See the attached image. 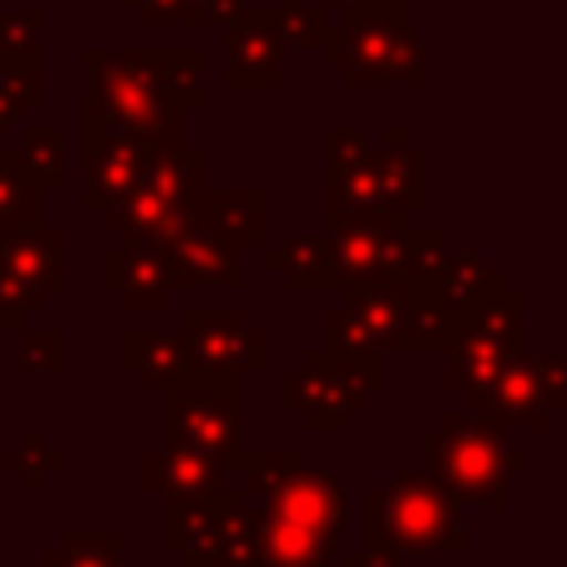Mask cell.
Segmentation results:
<instances>
[{
	"instance_id": "6da1fadb",
	"label": "cell",
	"mask_w": 567,
	"mask_h": 567,
	"mask_svg": "<svg viewBox=\"0 0 567 567\" xmlns=\"http://www.w3.org/2000/svg\"><path fill=\"white\" fill-rule=\"evenodd\" d=\"M84 124L120 128L133 137H146L159 151L186 146V111L173 106L164 71L168 49H124L102 53L97 44L84 49Z\"/></svg>"
},
{
	"instance_id": "7a4b0ae2",
	"label": "cell",
	"mask_w": 567,
	"mask_h": 567,
	"mask_svg": "<svg viewBox=\"0 0 567 567\" xmlns=\"http://www.w3.org/2000/svg\"><path fill=\"white\" fill-rule=\"evenodd\" d=\"M439 270L403 266L399 275L377 279L368 288H341V306L363 323L381 354L443 350L456 337L461 315H452V306L443 301Z\"/></svg>"
},
{
	"instance_id": "3957f363",
	"label": "cell",
	"mask_w": 567,
	"mask_h": 567,
	"mask_svg": "<svg viewBox=\"0 0 567 567\" xmlns=\"http://www.w3.org/2000/svg\"><path fill=\"white\" fill-rule=\"evenodd\" d=\"M363 545L394 554H465L461 501L430 470L394 474L363 501Z\"/></svg>"
},
{
	"instance_id": "277c9868",
	"label": "cell",
	"mask_w": 567,
	"mask_h": 567,
	"mask_svg": "<svg viewBox=\"0 0 567 567\" xmlns=\"http://www.w3.org/2000/svg\"><path fill=\"white\" fill-rule=\"evenodd\" d=\"M430 204V155L408 142L403 128H385L377 146H368L350 164L323 168V213L354 208H394L403 217Z\"/></svg>"
},
{
	"instance_id": "5b68a950",
	"label": "cell",
	"mask_w": 567,
	"mask_h": 567,
	"mask_svg": "<svg viewBox=\"0 0 567 567\" xmlns=\"http://www.w3.org/2000/svg\"><path fill=\"white\" fill-rule=\"evenodd\" d=\"M425 461L430 474L465 505L478 509H505L509 501V447L505 425L474 416V412H447L443 425L425 434Z\"/></svg>"
},
{
	"instance_id": "8992f818",
	"label": "cell",
	"mask_w": 567,
	"mask_h": 567,
	"mask_svg": "<svg viewBox=\"0 0 567 567\" xmlns=\"http://www.w3.org/2000/svg\"><path fill=\"white\" fill-rule=\"evenodd\" d=\"M204 199V151L199 146H177L155 155V164L137 177L128 195L106 204L102 230H115L120 244H155L159 235L182 230Z\"/></svg>"
},
{
	"instance_id": "52a82bcc",
	"label": "cell",
	"mask_w": 567,
	"mask_h": 567,
	"mask_svg": "<svg viewBox=\"0 0 567 567\" xmlns=\"http://www.w3.org/2000/svg\"><path fill=\"white\" fill-rule=\"evenodd\" d=\"M164 443H186L208 452L226 474L244 456V372H195L190 381L159 394Z\"/></svg>"
},
{
	"instance_id": "ba28073f",
	"label": "cell",
	"mask_w": 567,
	"mask_h": 567,
	"mask_svg": "<svg viewBox=\"0 0 567 567\" xmlns=\"http://www.w3.org/2000/svg\"><path fill=\"white\" fill-rule=\"evenodd\" d=\"M385 390V354L310 350L301 368L284 377V403L301 416L310 434H341L372 394Z\"/></svg>"
},
{
	"instance_id": "9c48e42d",
	"label": "cell",
	"mask_w": 567,
	"mask_h": 567,
	"mask_svg": "<svg viewBox=\"0 0 567 567\" xmlns=\"http://www.w3.org/2000/svg\"><path fill=\"white\" fill-rule=\"evenodd\" d=\"M523 288H505L501 297H492L487 306L470 310L456 328V337L443 346L447 354V390L452 394H470L478 385H487L514 354H523Z\"/></svg>"
},
{
	"instance_id": "30bf717a",
	"label": "cell",
	"mask_w": 567,
	"mask_h": 567,
	"mask_svg": "<svg viewBox=\"0 0 567 567\" xmlns=\"http://www.w3.org/2000/svg\"><path fill=\"white\" fill-rule=\"evenodd\" d=\"M470 412L496 425L545 430L554 412L567 408V359L563 354H514L487 385L470 390Z\"/></svg>"
},
{
	"instance_id": "8fae6325",
	"label": "cell",
	"mask_w": 567,
	"mask_h": 567,
	"mask_svg": "<svg viewBox=\"0 0 567 567\" xmlns=\"http://www.w3.org/2000/svg\"><path fill=\"white\" fill-rule=\"evenodd\" d=\"M403 22H408V0H363V4L341 9L332 18L328 40L319 44L323 66L337 71L346 89L390 84L385 66H390V49Z\"/></svg>"
},
{
	"instance_id": "7c38bea8",
	"label": "cell",
	"mask_w": 567,
	"mask_h": 567,
	"mask_svg": "<svg viewBox=\"0 0 567 567\" xmlns=\"http://www.w3.org/2000/svg\"><path fill=\"white\" fill-rule=\"evenodd\" d=\"M62 230H0V323L22 332L31 315L49 306V297L66 284L62 270Z\"/></svg>"
},
{
	"instance_id": "4fadbf2b",
	"label": "cell",
	"mask_w": 567,
	"mask_h": 567,
	"mask_svg": "<svg viewBox=\"0 0 567 567\" xmlns=\"http://www.w3.org/2000/svg\"><path fill=\"white\" fill-rule=\"evenodd\" d=\"M323 230L332 239L341 288H368L408 266V217L394 208H354L323 213Z\"/></svg>"
},
{
	"instance_id": "5bb4252c",
	"label": "cell",
	"mask_w": 567,
	"mask_h": 567,
	"mask_svg": "<svg viewBox=\"0 0 567 567\" xmlns=\"http://www.w3.org/2000/svg\"><path fill=\"white\" fill-rule=\"evenodd\" d=\"M226 66L221 80L230 89H284L288 80V44L279 35L275 4H244L221 27Z\"/></svg>"
},
{
	"instance_id": "9a60e30c",
	"label": "cell",
	"mask_w": 567,
	"mask_h": 567,
	"mask_svg": "<svg viewBox=\"0 0 567 567\" xmlns=\"http://www.w3.org/2000/svg\"><path fill=\"white\" fill-rule=\"evenodd\" d=\"M182 341L204 372H261L266 368V332L248 323L235 306H190L182 315Z\"/></svg>"
},
{
	"instance_id": "2e32d148",
	"label": "cell",
	"mask_w": 567,
	"mask_h": 567,
	"mask_svg": "<svg viewBox=\"0 0 567 567\" xmlns=\"http://www.w3.org/2000/svg\"><path fill=\"white\" fill-rule=\"evenodd\" d=\"M155 155H164V151L151 146L146 137H133V133H120V128H102V124H84L80 204L89 213H102L106 204H115L120 195H128L137 186V177L155 164Z\"/></svg>"
},
{
	"instance_id": "e0dca14e",
	"label": "cell",
	"mask_w": 567,
	"mask_h": 567,
	"mask_svg": "<svg viewBox=\"0 0 567 567\" xmlns=\"http://www.w3.org/2000/svg\"><path fill=\"white\" fill-rule=\"evenodd\" d=\"M244 496V487H213L190 501H164V549L182 567H221L226 527Z\"/></svg>"
},
{
	"instance_id": "ac0fdd59",
	"label": "cell",
	"mask_w": 567,
	"mask_h": 567,
	"mask_svg": "<svg viewBox=\"0 0 567 567\" xmlns=\"http://www.w3.org/2000/svg\"><path fill=\"white\" fill-rule=\"evenodd\" d=\"M164 266H168V284L182 288V292H199V288H226V292H239L248 284V270H244V257L235 248H226L221 239H213L195 217L173 230V235H159L155 239Z\"/></svg>"
},
{
	"instance_id": "d6986e66",
	"label": "cell",
	"mask_w": 567,
	"mask_h": 567,
	"mask_svg": "<svg viewBox=\"0 0 567 567\" xmlns=\"http://www.w3.org/2000/svg\"><path fill=\"white\" fill-rule=\"evenodd\" d=\"M266 514L310 532L323 554H332L346 536V501H341V483L328 470H310L301 465L297 474H288L270 496H266Z\"/></svg>"
},
{
	"instance_id": "ffe728a7",
	"label": "cell",
	"mask_w": 567,
	"mask_h": 567,
	"mask_svg": "<svg viewBox=\"0 0 567 567\" xmlns=\"http://www.w3.org/2000/svg\"><path fill=\"white\" fill-rule=\"evenodd\" d=\"M102 284L120 297L124 310H159L164 297L173 292L168 284V266L159 257L155 244H111L102 252Z\"/></svg>"
},
{
	"instance_id": "44dd1931",
	"label": "cell",
	"mask_w": 567,
	"mask_h": 567,
	"mask_svg": "<svg viewBox=\"0 0 567 567\" xmlns=\"http://www.w3.org/2000/svg\"><path fill=\"white\" fill-rule=\"evenodd\" d=\"M195 221L213 239H221L226 248H235L239 257L266 248V195L257 186H248V190H208L204 186V199L195 208Z\"/></svg>"
},
{
	"instance_id": "7402d4cb",
	"label": "cell",
	"mask_w": 567,
	"mask_h": 567,
	"mask_svg": "<svg viewBox=\"0 0 567 567\" xmlns=\"http://www.w3.org/2000/svg\"><path fill=\"white\" fill-rule=\"evenodd\" d=\"M221 465L186 443H159L142 456V487L155 492L159 501H190L213 487H221Z\"/></svg>"
},
{
	"instance_id": "603a6c76",
	"label": "cell",
	"mask_w": 567,
	"mask_h": 567,
	"mask_svg": "<svg viewBox=\"0 0 567 567\" xmlns=\"http://www.w3.org/2000/svg\"><path fill=\"white\" fill-rule=\"evenodd\" d=\"M120 354H124V368L142 377V385L151 394H164L182 381H190L199 368L182 341V332H151V328H128L120 337Z\"/></svg>"
},
{
	"instance_id": "cb8c5ba5",
	"label": "cell",
	"mask_w": 567,
	"mask_h": 567,
	"mask_svg": "<svg viewBox=\"0 0 567 567\" xmlns=\"http://www.w3.org/2000/svg\"><path fill=\"white\" fill-rule=\"evenodd\" d=\"M266 270L284 275V284L292 292H341V275H337V257H332V239L328 230L319 235H288L279 248H261Z\"/></svg>"
},
{
	"instance_id": "d4e9b609",
	"label": "cell",
	"mask_w": 567,
	"mask_h": 567,
	"mask_svg": "<svg viewBox=\"0 0 567 567\" xmlns=\"http://www.w3.org/2000/svg\"><path fill=\"white\" fill-rule=\"evenodd\" d=\"M509 288V279H505V270L501 266H492L487 257H478V252H447V261H443V270H439V292H443V301L452 306V315H470V310H478V306H487L492 297H501Z\"/></svg>"
},
{
	"instance_id": "484cf974",
	"label": "cell",
	"mask_w": 567,
	"mask_h": 567,
	"mask_svg": "<svg viewBox=\"0 0 567 567\" xmlns=\"http://www.w3.org/2000/svg\"><path fill=\"white\" fill-rule=\"evenodd\" d=\"M44 226V190L27 173L13 146H0V230H35Z\"/></svg>"
},
{
	"instance_id": "4316f807",
	"label": "cell",
	"mask_w": 567,
	"mask_h": 567,
	"mask_svg": "<svg viewBox=\"0 0 567 567\" xmlns=\"http://www.w3.org/2000/svg\"><path fill=\"white\" fill-rule=\"evenodd\" d=\"M18 159L27 164V173L40 182V190H62L66 182V133L53 124H27L13 142Z\"/></svg>"
},
{
	"instance_id": "83f0119b",
	"label": "cell",
	"mask_w": 567,
	"mask_h": 567,
	"mask_svg": "<svg viewBox=\"0 0 567 567\" xmlns=\"http://www.w3.org/2000/svg\"><path fill=\"white\" fill-rule=\"evenodd\" d=\"M257 563H270V567H323V545L310 532H301V527H292V523H284V518L261 509V558Z\"/></svg>"
},
{
	"instance_id": "f1b7e54d",
	"label": "cell",
	"mask_w": 567,
	"mask_h": 567,
	"mask_svg": "<svg viewBox=\"0 0 567 567\" xmlns=\"http://www.w3.org/2000/svg\"><path fill=\"white\" fill-rule=\"evenodd\" d=\"M44 567H124L120 532H66L58 549L44 554Z\"/></svg>"
},
{
	"instance_id": "f546056e",
	"label": "cell",
	"mask_w": 567,
	"mask_h": 567,
	"mask_svg": "<svg viewBox=\"0 0 567 567\" xmlns=\"http://www.w3.org/2000/svg\"><path fill=\"white\" fill-rule=\"evenodd\" d=\"M0 465L22 478V492H40L44 478L66 465V456H62L58 447H49L40 430H27L18 447H0Z\"/></svg>"
},
{
	"instance_id": "4dcf8cb0",
	"label": "cell",
	"mask_w": 567,
	"mask_h": 567,
	"mask_svg": "<svg viewBox=\"0 0 567 567\" xmlns=\"http://www.w3.org/2000/svg\"><path fill=\"white\" fill-rule=\"evenodd\" d=\"M306 465V456L297 447H244L235 474L244 478V492H257V496H270L288 474H297Z\"/></svg>"
},
{
	"instance_id": "1f68e13d",
	"label": "cell",
	"mask_w": 567,
	"mask_h": 567,
	"mask_svg": "<svg viewBox=\"0 0 567 567\" xmlns=\"http://www.w3.org/2000/svg\"><path fill=\"white\" fill-rule=\"evenodd\" d=\"M40 31H44V9H18V13H0V66H31L44 62L40 53Z\"/></svg>"
},
{
	"instance_id": "d6a6232c",
	"label": "cell",
	"mask_w": 567,
	"mask_h": 567,
	"mask_svg": "<svg viewBox=\"0 0 567 567\" xmlns=\"http://www.w3.org/2000/svg\"><path fill=\"white\" fill-rule=\"evenodd\" d=\"M275 13H279V35H284L288 53L292 49H319L332 31V13L323 4H310V0H284V4H275Z\"/></svg>"
},
{
	"instance_id": "836d02e7",
	"label": "cell",
	"mask_w": 567,
	"mask_h": 567,
	"mask_svg": "<svg viewBox=\"0 0 567 567\" xmlns=\"http://www.w3.org/2000/svg\"><path fill=\"white\" fill-rule=\"evenodd\" d=\"M425 62H430V53H425V40L403 22L399 27V35H394V49H390V66H385V80H394V84H425Z\"/></svg>"
},
{
	"instance_id": "e575fe53",
	"label": "cell",
	"mask_w": 567,
	"mask_h": 567,
	"mask_svg": "<svg viewBox=\"0 0 567 567\" xmlns=\"http://www.w3.org/2000/svg\"><path fill=\"white\" fill-rule=\"evenodd\" d=\"M323 350H346V354H381L377 346H372V337L363 332V323L346 310V306H332V310H323V341H319Z\"/></svg>"
},
{
	"instance_id": "d590c367",
	"label": "cell",
	"mask_w": 567,
	"mask_h": 567,
	"mask_svg": "<svg viewBox=\"0 0 567 567\" xmlns=\"http://www.w3.org/2000/svg\"><path fill=\"white\" fill-rule=\"evenodd\" d=\"M22 372H58L66 359V337L58 328H22Z\"/></svg>"
},
{
	"instance_id": "8d00e7d4",
	"label": "cell",
	"mask_w": 567,
	"mask_h": 567,
	"mask_svg": "<svg viewBox=\"0 0 567 567\" xmlns=\"http://www.w3.org/2000/svg\"><path fill=\"white\" fill-rule=\"evenodd\" d=\"M368 146H372L368 133H359L354 124H332V128H323V168L350 164V159H359Z\"/></svg>"
},
{
	"instance_id": "74e56055",
	"label": "cell",
	"mask_w": 567,
	"mask_h": 567,
	"mask_svg": "<svg viewBox=\"0 0 567 567\" xmlns=\"http://www.w3.org/2000/svg\"><path fill=\"white\" fill-rule=\"evenodd\" d=\"M341 567H403L399 563V554L394 549H350V554H341Z\"/></svg>"
},
{
	"instance_id": "f35d334b",
	"label": "cell",
	"mask_w": 567,
	"mask_h": 567,
	"mask_svg": "<svg viewBox=\"0 0 567 567\" xmlns=\"http://www.w3.org/2000/svg\"><path fill=\"white\" fill-rule=\"evenodd\" d=\"M239 9H244V0H204V9H199V31H204V27H213V22H217V27H226Z\"/></svg>"
},
{
	"instance_id": "ab89813d",
	"label": "cell",
	"mask_w": 567,
	"mask_h": 567,
	"mask_svg": "<svg viewBox=\"0 0 567 567\" xmlns=\"http://www.w3.org/2000/svg\"><path fill=\"white\" fill-rule=\"evenodd\" d=\"M199 9H204V0H177V22L199 31Z\"/></svg>"
},
{
	"instance_id": "60d3db41",
	"label": "cell",
	"mask_w": 567,
	"mask_h": 567,
	"mask_svg": "<svg viewBox=\"0 0 567 567\" xmlns=\"http://www.w3.org/2000/svg\"><path fill=\"white\" fill-rule=\"evenodd\" d=\"M350 4H363V0H323V9H328V13H332V18H337V13H341V9H350Z\"/></svg>"
},
{
	"instance_id": "b9f144b4",
	"label": "cell",
	"mask_w": 567,
	"mask_h": 567,
	"mask_svg": "<svg viewBox=\"0 0 567 567\" xmlns=\"http://www.w3.org/2000/svg\"><path fill=\"white\" fill-rule=\"evenodd\" d=\"M518 470H527V452H509V474H518Z\"/></svg>"
},
{
	"instance_id": "7bdbcfd3",
	"label": "cell",
	"mask_w": 567,
	"mask_h": 567,
	"mask_svg": "<svg viewBox=\"0 0 567 567\" xmlns=\"http://www.w3.org/2000/svg\"><path fill=\"white\" fill-rule=\"evenodd\" d=\"M4 133H9V128H4V124H0V146H4Z\"/></svg>"
},
{
	"instance_id": "ee69618b",
	"label": "cell",
	"mask_w": 567,
	"mask_h": 567,
	"mask_svg": "<svg viewBox=\"0 0 567 567\" xmlns=\"http://www.w3.org/2000/svg\"><path fill=\"white\" fill-rule=\"evenodd\" d=\"M0 443H4V416H0Z\"/></svg>"
},
{
	"instance_id": "f6af8a7d",
	"label": "cell",
	"mask_w": 567,
	"mask_h": 567,
	"mask_svg": "<svg viewBox=\"0 0 567 567\" xmlns=\"http://www.w3.org/2000/svg\"><path fill=\"white\" fill-rule=\"evenodd\" d=\"M133 4H137V0H124V9H133Z\"/></svg>"
},
{
	"instance_id": "bcb514c9",
	"label": "cell",
	"mask_w": 567,
	"mask_h": 567,
	"mask_svg": "<svg viewBox=\"0 0 567 567\" xmlns=\"http://www.w3.org/2000/svg\"><path fill=\"white\" fill-rule=\"evenodd\" d=\"M252 567H270V563H252Z\"/></svg>"
}]
</instances>
